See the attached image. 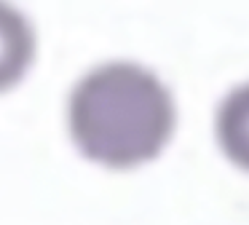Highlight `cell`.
Returning a JSON list of instances; mask_svg holds the SVG:
<instances>
[{"label": "cell", "instance_id": "obj_1", "mask_svg": "<svg viewBox=\"0 0 249 225\" xmlns=\"http://www.w3.org/2000/svg\"><path fill=\"white\" fill-rule=\"evenodd\" d=\"M179 110L172 89L150 67L110 59L86 70L65 99L72 150L102 171H137L172 145Z\"/></svg>", "mask_w": 249, "mask_h": 225}, {"label": "cell", "instance_id": "obj_3", "mask_svg": "<svg viewBox=\"0 0 249 225\" xmlns=\"http://www.w3.org/2000/svg\"><path fill=\"white\" fill-rule=\"evenodd\" d=\"M214 145L241 174H249V80L225 91L214 110Z\"/></svg>", "mask_w": 249, "mask_h": 225}, {"label": "cell", "instance_id": "obj_2", "mask_svg": "<svg viewBox=\"0 0 249 225\" xmlns=\"http://www.w3.org/2000/svg\"><path fill=\"white\" fill-rule=\"evenodd\" d=\"M38 54V35L19 5L0 0V94L14 91L30 75Z\"/></svg>", "mask_w": 249, "mask_h": 225}]
</instances>
